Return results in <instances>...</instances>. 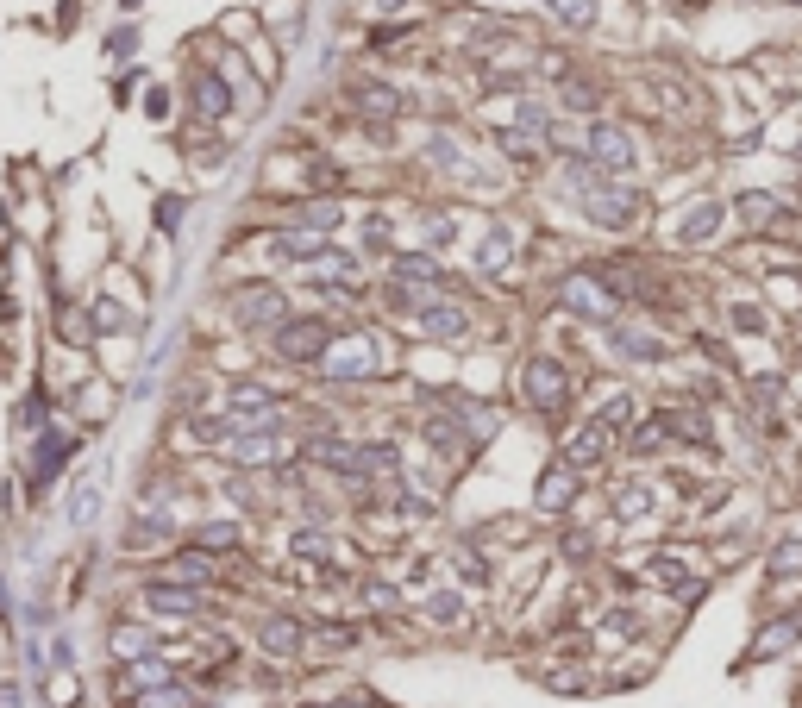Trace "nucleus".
I'll return each mask as SVG.
<instances>
[{"label": "nucleus", "instance_id": "obj_34", "mask_svg": "<svg viewBox=\"0 0 802 708\" xmlns=\"http://www.w3.org/2000/svg\"><path fill=\"white\" fill-rule=\"evenodd\" d=\"M646 508H652L646 489H621V514H646Z\"/></svg>", "mask_w": 802, "mask_h": 708}, {"label": "nucleus", "instance_id": "obj_6", "mask_svg": "<svg viewBox=\"0 0 802 708\" xmlns=\"http://www.w3.org/2000/svg\"><path fill=\"white\" fill-rule=\"evenodd\" d=\"M276 351H282V358H295V364L326 358V320H289V326H276Z\"/></svg>", "mask_w": 802, "mask_h": 708}, {"label": "nucleus", "instance_id": "obj_3", "mask_svg": "<svg viewBox=\"0 0 802 708\" xmlns=\"http://www.w3.org/2000/svg\"><path fill=\"white\" fill-rule=\"evenodd\" d=\"M326 376H339V383H358V376H376V364H383V345L376 339H345L339 351H326Z\"/></svg>", "mask_w": 802, "mask_h": 708}, {"label": "nucleus", "instance_id": "obj_33", "mask_svg": "<svg viewBox=\"0 0 802 708\" xmlns=\"http://www.w3.org/2000/svg\"><path fill=\"white\" fill-rule=\"evenodd\" d=\"M157 226L176 232V226H182V201H157Z\"/></svg>", "mask_w": 802, "mask_h": 708}, {"label": "nucleus", "instance_id": "obj_5", "mask_svg": "<svg viewBox=\"0 0 802 708\" xmlns=\"http://www.w3.org/2000/svg\"><path fill=\"white\" fill-rule=\"evenodd\" d=\"M232 314L245 326H282V295L270 282H245V289H232Z\"/></svg>", "mask_w": 802, "mask_h": 708}, {"label": "nucleus", "instance_id": "obj_24", "mask_svg": "<svg viewBox=\"0 0 802 708\" xmlns=\"http://www.w3.org/2000/svg\"><path fill=\"white\" fill-rule=\"evenodd\" d=\"M796 633H802V615H790L784 627H771V633H765V640H759V658H771L777 646H790V640H796Z\"/></svg>", "mask_w": 802, "mask_h": 708}, {"label": "nucleus", "instance_id": "obj_32", "mask_svg": "<svg viewBox=\"0 0 802 708\" xmlns=\"http://www.w3.org/2000/svg\"><path fill=\"white\" fill-rule=\"evenodd\" d=\"M564 101H571V107H596V88H589V82H564Z\"/></svg>", "mask_w": 802, "mask_h": 708}, {"label": "nucleus", "instance_id": "obj_29", "mask_svg": "<svg viewBox=\"0 0 802 708\" xmlns=\"http://www.w3.org/2000/svg\"><path fill=\"white\" fill-rule=\"evenodd\" d=\"M358 101H364L370 113H401V101H395V94H389V88H364V94H358Z\"/></svg>", "mask_w": 802, "mask_h": 708}, {"label": "nucleus", "instance_id": "obj_2", "mask_svg": "<svg viewBox=\"0 0 802 708\" xmlns=\"http://www.w3.org/2000/svg\"><path fill=\"white\" fill-rule=\"evenodd\" d=\"M589 157H596V170L627 176V170H633V138H627L615 120H596V126H589Z\"/></svg>", "mask_w": 802, "mask_h": 708}, {"label": "nucleus", "instance_id": "obj_14", "mask_svg": "<svg viewBox=\"0 0 802 708\" xmlns=\"http://www.w3.org/2000/svg\"><path fill=\"white\" fill-rule=\"evenodd\" d=\"M715 226H721V207H715V201H702L696 214L677 226V239H683V245H702V239H715Z\"/></svg>", "mask_w": 802, "mask_h": 708}, {"label": "nucleus", "instance_id": "obj_7", "mask_svg": "<svg viewBox=\"0 0 802 708\" xmlns=\"http://www.w3.org/2000/svg\"><path fill=\"white\" fill-rule=\"evenodd\" d=\"M226 408L239 414L245 427H276V401H270L264 389H257V383H239V389L226 395Z\"/></svg>", "mask_w": 802, "mask_h": 708}, {"label": "nucleus", "instance_id": "obj_23", "mask_svg": "<svg viewBox=\"0 0 802 708\" xmlns=\"http://www.w3.org/2000/svg\"><path fill=\"white\" fill-rule=\"evenodd\" d=\"M163 677H170L163 658H138V665H132V690H151V683H163Z\"/></svg>", "mask_w": 802, "mask_h": 708}, {"label": "nucleus", "instance_id": "obj_17", "mask_svg": "<svg viewBox=\"0 0 802 708\" xmlns=\"http://www.w3.org/2000/svg\"><path fill=\"white\" fill-rule=\"evenodd\" d=\"M94 508H101V477H88V483H82V495H69V521L88 527V521H94Z\"/></svg>", "mask_w": 802, "mask_h": 708}, {"label": "nucleus", "instance_id": "obj_31", "mask_svg": "<svg viewBox=\"0 0 802 708\" xmlns=\"http://www.w3.org/2000/svg\"><path fill=\"white\" fill-rule=\"evenodd\" d=\"M502 257H508V232H502V226H495V232H489V239H483V264H502Z\"/></svg>", "mask_w": 802, "mask_h": 708}, {"label": "nucleus", "instance_id": "obj_1", "mask_svg": "<svg viewBox=\"0 0 802 708\" xmlns=\"http://www.w3.org/2000/svg\"><path fill=\"white\" fill-rule=\"evenodd\" d=\"M521 395L533 401V408L558 414V408H564V395H571V370L552 364V358H533V364L521 370Z\"/></svg>", "mask_w": 802, "mask_h": 708}, {"label": "nucleus", "instance_id": "obj_18", "mask_svg": "<svg viewBox=\"0 0 802 708\" xmlns=\"http://www.w3.org/2000/svg\"><path fill=\"white\" fill-rule=\"evenodd\" d=\"M63 452H69V439H44L38 445V464H32V483H51L57 464H63Z\"/></svg>", "mask_w": 802, "mask_h": 708}, {"label": "nucleus", "instance_id": "obj_27", "mask_svg": "<svg viewBox=\"0 0 802 708\" xmlns=\"http://www.w3.org/2000/svg\"><path fill=\"white\" fill-rule=\"evenodd\" d=\"M170 577H182V583H207V558H201V552L176 558V564H170Z\"/></svg>", "mask_w": 802, "mask_h": 708}, {"label": "nucleus", "instance_id": "obj_21", "mask_svg": "<svg viewBox=\"0 0 802 708\" xmlns=\"http://www.w3.org/2000/svg\"><path fill=\"white\" fill-rule=\"evenodd\" d=\"M546 7L564 19V26H589V19H596V0H546Z\"/></svg>", "mask_w": 802, "mask_h": 708}, {"label": "nucleus", "instance_id": "obj_26", "mask_svg": "<svg viewBox=\"0 0 802 708\" xmlns=\"http://www.w3.org/2000/svg\"><path fill=\"white\" fill-rule=\"evenodd\" d=\"M771 571H777V577H796V571H802V539H790V546H777Z\"/></svg>", "mask_w": 802, "mask_h": 708}, {"label": "nucleus", "instance_id": "obj_22", "mask_svg": "<svg viewBox=\"0 0 802 708\" xmlns=\"http://www.w3.org/2000/svg\"><path fill=\"white\" fill-rule=\"evenodd\" d=\"M615 345H621V358H658V351H665V345H658V339H646V333H615Z\"/></svg>", "mask_w": 802, "mask_h": 708}, {"label": "nucleus", "instance_id": "obj_13", "mask_svg": "<svg viewBox=\"0 0 802 708\" xmlns=\"http://www.w3.org/2000/svg\"><path fill=\"white\" fill-rule=\"evenodd\" d=\"M420 326H427L433 339H464V308H452V301H439V308H420Z\"/></svg>", "mask_w": 802, "mask_h": 708}, {"label": "nucleus", "instance_id": "obj_39", "mask_svg": "<svg viewBox=\"0 0 802 708\" xmlns=\"http://www.w3.org/2000/svg\"><path fill=\"white\" fill-rule=\"evenodd\" d=\"M433 615L439 621H458V596H433Z\"/></svg>", "mask_w": 802, "mask_h": 708}, {"label": "nucleus", "instance_id": "obj_37", "mask_svg": "<svg viewBox=\"0 0 802 708\" xmlns=\"http://www.w3.org/2000/svg\"><path fill=\"white\" fill-rule=\"evenodd\" d=\"M38 420H44V395H32L26 408H19V427H38Z\"/></svg>", "mask_w": 802, "mask_h": 708}, {"label": "nucleus", "instance_id": "obj_15", "mask_svg": "<svg viewBox=\"0 0 802 708\" xmlns=\"http://www.w3.org/2000/svg\"><path fill=\"white\" fill-rule=\"evenodd\" d=\"M333 226H339V201H326V207L314 201V207H301V214L289 220V232H314V239H320V232H333Z\"/></svg>", "mask_w": 802, "mask_h": 708}, {"label": "nucleus", "instance_id": "obj_30", "mask_svg": "<svg viewBox=\"0 0 802 708\" xmlns=\"http://www.w3.org/2000/svg\"><path fill=\"white\" fill-rule=\"evenodd\" d=\"M771 207H777L771 195H740V214H746L752 226H765V214H771Z\"/></svg>", "mask_w": 802, "mask_h": 708}, {"label": "nucleus", "instance_id": "obj_28", "mask_svg": "<svg viewBox=\"0 0 802 708\" xmlns=\"http://www.w3.org/2000/svg\"><path fill=\"white\" fill-rule=\"evenodd\" d=\"M627 420H633V401H627V395H615V401L602 408V427L615 433V427H627Z\"/></svg>", "mask_w": 802, "mask_h": 708}, {"label": "nucleus", "instance_id": "obj_12", "mask_svg": "<svg viewBox=\"0 0 802 708\" xmlns=\"http://www.w3.org/2000/svg\"><path fill=\"white\" fill-rule=\"evenodd\" d=\"M226 107H232V88L220 76H195V113H201V120H220Z\"/></svg>", "mask_w": 802, "mask_h": 708}, {"label": "nucleus", "instance_id": "obj_16", "mask_svg": "<svg viewBox=\"0 0 802 708\" xmlns=\"http://www.w3.org/2000/svg\"><path fill=\"white\" fill-rule=\"evenodd\" d=\"M257 633H264V646H270V652H295V646H301V627H295L289 615H270Z\"/></svg>", "mask_w": 802, "mask_h": 708}, {"label": "nucleus", "instance_id": "obj_19", "mask_svg": "<svg viewBox=\"0 0 802 708\" xmlns=\"http://www.w3.org/2000/svg\"><path fill=\"white\" fill-rule=\"evenodd\" d=\"M395 276L401 282H439V264L433 257H395Z\"/></svg>", "mask_w": 802, "mask_h": 708}, {"label": "nucleus", "instance_id": "obj_9", "mask_svg": "<svg viewBox=\"0 0 802 708\" xmlns=\"http://www.w3.org/2000/svg\"><path fill=\"white\" fill-rule=\"evenodd\" d=\"M145 602L157 608V615H195V608H201V596H195V589H182V583H151Z\"/></svg>", "mask_w": 802, "mask_h": 708}, {"label": "nucleus", "instance_id": "obj_4", "mask_svg": "<svg viewBox=\"0 0 802 708\" xmlns=\"http://www.w3.org/2000/svg\"><path fill=\"white\" fill-rule=\"evenodd\" d=\"M583 214L596 226H633V214H640V201H633V188H583Z\"/></svg>", "mask_w": 802, "mask_h": 708}, {"label": "nucleus", "instance_id": "obj_25", "mask_svg": "<svg viewBox=\"0 0 802 708\" xmlns=\"http://www.w3.org/2000/svg\"><path fill=\"white\" fill-rule=\"evenodd\" d=\"M113 652H120V658H145V652H151V640H145L138 627H120V633H113Z\"/></svg>", "mask_w": 802, "mask_h": 708}, {"label": "nucleus", "instance_id": "obj_35", "mask_svg": "<svg viewBox=\"0 0 802 708\" xmlns=\"http://www.w3.org/2000/svg\"><path fill=\"white\" fill-rule=\"evenodd\" d=\"M94 326H101V333H120V308H113V301H101V308H94Z\"/></svg>", "mask_w": 802, "mask_h": 708}, {"label": "nucleus", "instance_id": "obj_38", "mask_svg": "<svg viewBox=\"0 0 802 708\" xmlns=\"http://www.w3.org/2000/svg\"><path fill=\"white\" fill-rule=\"evenodd\" d=\"M201 546H232V521H226V527H207V533H201Z\"/></svg>", "mask_w": 802, "mask_h": 708}, {"label": "nucleus", "instance_id": "obj_20", "mask_svg": "<svg viewBox=\"0 0 802 708\" xmlns=\"http://www.w3.org/2000/svg\"><path fill=\"white\" fill-rule=\"evenodd\" d=\"M270 452H276V439H270V433H251V439L232 445V458H239V464H264Z\"/></svg>", "mask_w": 802, "mask_h": 708}, {"label": "nucleus", "instance_id": "obj_11", "mask_svg": "<svg viewBox=\"0 0 802 708\" xmlns=\"http://www.w3.org/2000/svg\"><path fill=\"white\" fill-rule=\"evenodd\" d=\"M571 495H577V470H546V477H539V508L546 514L571 508Z\"/></svg>", "mask_w": 802, "mask_h": 708}, {"label": "nucleus", "instance_id": "obj_36", "mask_svg": "<svg viewBox=\"0 0 802 708\" xmlns=\"http://www.w3.org/2000/svg\"><path fill=\"white\" fill-rule=\"evenodd\" d=\"M427 157H433V163H458V145H452V138H433Z\"/></svg>", "mask_w": 802, "mask_h": 708}, {"label": "nucleus", "instance_id": "obj_8", "mask_svg": "<svg viewBox=\"0 0 802 708\" xmlns=\"http://www.w3.org/2000/svg\"><path fill=\"white\" fill-rule=\"evenodd\" d=\"M564 308H577L589 320H608V314H615V295H602L589 276H571V282H564Z\"/></svg>", "mask_w": 802, "mask_h": 708}, {"label": "nucleus", "instance_id": "obj_10", "mask_svg": "<svg viewBox=\"0 0 802 708\" xmlns=\"http://www.w3.org/2000/svg\"><path fill=\"white\" fill-rule=\"evenodd\" d=\"M602 452H608V427H602V420H589V427H583V433H571V445H564L571 470H577V464H596Z\"/></svg>", "mask_w": 802, "mask_h": 708}]
</instances>
